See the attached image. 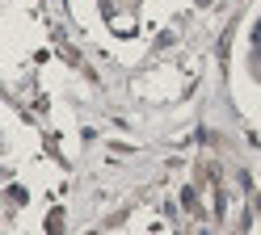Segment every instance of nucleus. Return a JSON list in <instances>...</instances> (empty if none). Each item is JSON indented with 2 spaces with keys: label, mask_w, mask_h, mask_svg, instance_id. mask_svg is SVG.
Listing matches in <instances>:
<instances>
[{
  "label": "nucleus",
  "mask_w": 261,
  "mask_h": 235,
  "mask_svg": "<svg viewBox=\"0 0 261 235\" xmlns=\"http://www.w3.org/2000/svg\"><path fill=\"white\" fill-rule=\"evenodd\" d=\"M257 42H261V30H257Z\"/></svg>",
  "instance_id": "nucleus-1"
}]
</instances>
